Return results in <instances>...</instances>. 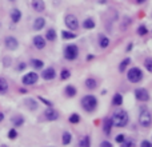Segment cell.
Instances as JSON below:
<instances>
[{"instance_id": "cell-26", "label": "cell", "mask_w": 152, "mask_h": 147, "mask_svg": "<svg viewBox=\"0 0 152 147\" xmlns=\"http://www.w3.org/2000/svg\"><path fill=\"white\" fill-rule=\"evenodd\" d=\"M45 39L49 40V42H55L56 40V31L53 30V28H49L48 31H47V34H45Z\"/></svg>"}, {"instance_id": "cell-41", "label": "cell", "mask_w": 152, "mask_h": 147, "mask_svg": "<svg viewBox=\"0 0 152 147\" xmlns=\"http://www.w3.org/2000/svg\"><path fill=\"white\" fill-rule=\"evenodd\" d=\"M8 66H11V59L8 56H5L4 58V67H8Z\"/></svg>"}, {"instance_id": "cell-18", "label": "cell", "mask_w": 152, "mask_h": 147, "mask_svg": "<svg viewBox=\"0 0 152 147\" xmlns=\"http://www.w3.org/2000/svg\"><path fill=\"white\" fill-rule=\"evenodd\" d=\"M24 103H25V106H27L28 109L31 110V111H35V110H38V102L35 100V99L28 98V99H25V100H24Z\"/></svg>"}, {"instance_id": "cell-22", "label": "cell", "mask_w": 152, "mask_h": 147, "mask_svg": "<svg viewBox=\"0 0 152 147\" xmlns=\"http://www.w3.org/2000/svg\"><path fill=\"white\" fill-rule=\"evenodd\" d=\"M129 64H131V58H125V59H123L120 62V64H119V71H120V72L125 71Z\"/></svg>"}, {"instance_id": "cell-24", "label": "cell", "mask_w": 152, "mask_h": 147, "mask_svg": "<svg viewBox=\"0 0 152 147\" xmlns=\"http://www.w3.org/2000/svg\"><path fill=\"white\" fill-rule=\"evenodd\" d=\"M31 66L32 68H36V70H42L43 67H44V63H43V60L40 59H31Z\"/></svg>"}, {"instance_id": "cell-4", "label": "cell", "mask_w": 152, "mask_h": 147, "mask_svg": "<svg viewBox=\"0 0 152 147\" xmlns=\"http://www.w3.org/2000/svg\"><path fill=\"white\" fill-rule=\"evenodd\" d=\"M139 123L140 126L144 128H148L152 124V115L148 110H142V112L139 114Z\"/></svg>"}, {"instance_id": "cell-7", "label": "cell", "mask_w": 152, "mask_h": 147, "mask_svg": "<svg viewBox=\"0 0 152 147\" xmlns=\"http://www.w3.org/2000/svg\"><path fill=\"white\" fill-rule=\"evenodd\" d=\"M38 80H39V75L36 72H34V71L25 74L24 76L21 78V82H23L24 86H32V84H35Z\"/></svg>"}, {"instance_id": "cell-17", "label": "cell", "mask_w": 152, "mask_h": 147, "mask_svg": "<svg viewBox=\"0 0 152 147\" xmlns=\"http://www.w3.org/2000/svg\"><path fill=\"white\" fill-rule=\"evenodd\" d=\"M64 94H66V96H68V98H73V96L77 94V90H76L75 86H67V87L64 88Z\"/></svg>"}, {"instance_id": "cell-39", "label": "cell", "mask_w": 152, "mask_h": 147, "mask_svg": "<svg viewBox=\"0 0 152 147\" xmlns=\"http://www.w3.org/2000/svg\"><path fill=\"white\" fill-rule=\"evenodd\" d=\"M124 139H125L124 134H119L118 137H116V142H118V143H121V142H124Z\"/></svg>"}, {"instance_id": "cell-44", "label": "cell", "mask_w": 152, "mask_h": 147, "mask_svg": "<svg viewBox=\"0 0 152 147\" xmlns=\"http://www.w3.org/2000/svg\"><path fill=\"white\" fill-rule=\"evenodd\" d=\"M19 92H20V94H27V90H25V88H20Z\"/></svg>"}, {"instance_id": "cell-1", "label": "cell", "mask_w": 152, "mask_h": 147, "mask_svg": "<svg viewBox=\"0 0 152 147\" xmlns=\"http://www.w3.org/2000/svg\"><path fill=\"white\" fill-rule=\"evenodd\" d=\"M112 120H114V126L115 127H125L129 122V116H128V112L124 110H118V111L114 112V116H112Z\"/></svg>"}, {"instance_id": "cell-33", "label": "cell", "mask_w": 152, "mask_h": 147, "mask_svg": "<svg viewBox=\"0 0 152 147\" xmlns=\"http://www.w3.org/2000/svg\"><path fill=\"white\" fill-rule=\"evenodd\" d=\"M147 34H148V30H147V27H145V25H139L138 27V35L139 36H145L147 35Z\"/></svg>"}, {"instance_id": "cell-49", "label": "cell", "mask_w": 152, "mask_h": 147, "mask_svg": "<svg viewBox=\"0 0 152 147\" xmlns=\"http://www.w3.org/2000/svg\"><path fill=\"white\" fill-rule=\"evenodd\" d=\"M10 1H16V0H10Z\"/></svg>"}, {"instance_id": "cell-45", "label": "cell", "mask_w": 152, "mask_h": 147, "mask_svg": "<svg viewBox=\"0 0 152 147\" xmlns=\"http://www.w3.org/2000/svg\"><path fill=\"white\" fill-rule=\"evenodd\" d=\"M132 47H134V44H132V43H129V44H128V47H127V51H131Z\"/></svg>"}, {"instance_id": "cell-5", "label": "cell", "mask_w": 152, "mask_h": 147, "mask_svg": "<svg viewBox=\"0 0 152 147\" xmlns=\"http://www.w3.org/2000/svg\"><path fill=\"white\" fill-rule=\"evenodd\" d=\"M77 55H79V47L76 46V44H68V46H66V48H64V58H66L67 60H75L76 58H77Z\"/></svg>"}, {"instance_id": "cell-9", "label": "cell", "mask_w": 152, "mask_h": 147, "mask_svg": "<svg viewBox=\"0 0 152 147\" xmlns=\"http://www.w3.org/2000/svg\"><path fill=\"white\" fill-rule=\"evenodd\" d=\"M4 44L11 51H15L19 47V42H17V39L14 38V36H7V38L4 39Z\"/></svg>"}, {"instance_id": "cell-14", "label": "cell", "mask_w": 152, "mask_h": 147, "mask_svg": "<svg viewBox=\"0 0 152 147\" xmlns=\"http://www.w3.org/2000/svg\"><path fill=\"white\" fill-rule=\"evenodd\" d=\"M112 127H114V120L112 118H107L103 123V131L105 135H110L111 131H112Z\"/></svg>"}, {"instance_id": "cell-29", "label": "cell", "mask_w": 152, "mask_h": 147, "mask_svg": "<svg viewBox=\"0 0 152 147\" xmlns=\"http://www.w3.org/2000/svg\"><path fill=\"white\" fill-rule=\"evenodd\" d=\"M121 103H123V95L121 94H115L114 98H112V104L114 106H121Z\"/></svg>"}, {"instance_id": "cell-2", "label": "cell", "mask_w": 152, "mask_h": 147, "mask_svg": "<svg viewBox=\"0 0 152 147\" xmlns=\"http://www.w3.org/2000/svg\"><path fill=\"white\" fill-rule=\"evenodd\" d=\"M80 103H81V107L87 112H93L97 107V99L93 95H86V96H83Z\"/></svg>"}, {"instance_id": "cell-35", "label": "cell", "mask_w": 152, "mask_h": 147, "mask_svg": "<svg viewBox=\"0 0 152 147\" xmlns=\"http://www.w3.org/2000/svg\"><path fill=\"white\" fill-rule=\"evenodd\" d=\"M120 147H135V142L132 139H124V142H121Z\"/></svg>"}, {"instance_id": "cell-12", "label": "cell", "mask_w": 152, "mask_h": 147, "mask_svg": "<svg viewBox=\"0 0 152 147\" xmlns=\"http://www.w3.org/2000/svg\"><path fill=\"white\" fill-rule=\"evenodd\" d=\"M10 18L11 20H12V23H19V21L21 20V11L20 10H17V8H12L10 12Z\"/></svg>"}, {"instance_id": "cell-34", "label": "cell", "mask_w": 152, "mask_h": 147, "mask_svg": "<svg viewBox=\"0 0 152 147\" xmlns=\"http://www.w3.org/2000/svg\"><path fill=\"white\" fill-rule=\"evenodd\" d=\"M144 67L147 68V71H148V72H152V58H145Z\"/></svg>"}, {"instance_id": "cell-28", "label": "cell", "mask_w": 152, "mask_h": 147, "mask_svg": "<svg viewBox=\"0 0 152 147\" xmlns=\"http://www.w3.org/2000/svg\"><path fill=\"white\" fill-rule=\"evenodd\" d=\"M79 147H91V138L90 135H86L80 139L79 142Z\"/></svg>"}, {"instance_id": "cell-40", "label": "cell", "mask_w": 152, "mask_h": 147, "mask_svg": "<svg viewBox=\"0 0 152 147\" xmlns=\"http://www.w3.org/2000/svg\"><path fill=\"white\" fill-rule=\"evenodd\" d=\"M140 147H152V143L151 142H148V140H143L142 144H140Z\"/></svg>"}, {"instance_id": "cell-31", "label": "cell", "mask_w": 152, "mask_h": 147, "mask_svg": "<svg viewBox=\"0 0 152 147\" xmlns=\"http://www.w3.org/2000/svg\"><path fill=\"white\" fill-rule=\"evenodd\" d=\"M69 76H71V71L68 68H63L62 72H60V79L62 80H67V79H69Z\"/></svg>"}, {"instance_id": "cell-21", "label": "cell", "mask_w": 152, "mask_h": 147, "mask_svg": "<svg viewBox=\"0 0 152 147\" xmlns=\"http://www.w3.org/2000/svg\"><path fill=\"white\" fill-rule=\"evenodd\" d=\"M86 87L88 88V90H95V88L97 87L96 79H93V78H88V79H86Z\"/></svg>"}, {"instance_id": "cell-16", "label": "cell", "mask_w": 152, "mask_h": 147, "mask_svg": "<svg viewBox=\"0 0 152 147\" xmlns=\"http://www.w3.org/2000/svg\"><path fill=\"white\" fill-rule=\"evenodd\" d=\"M45 25V19L44 18H36L34 21V30L35 31H40Z\"/></svg>"}, {"instance_id": "cell-23", "label": "cell", "mask_w": 152, "mask_h": 147, "mask_svg": "<svg viewBox=\"0 0 152 147\" xmlns=\"http://www.w3.org/2000/svg\"><path fill=\"white\" fill-rule=\"evenodd\" d=\"M8 91V82L4 78H0V95H4Z\"/></svg>"}, {"instance_id": "cell-10", "label": "cell", "mask_w": 152, "mask_h": 147, "mask_svg": "<svg viewBox=\"0 0 152 147\" xmlns=\"http://www.w3.org/2000/svg\"><path fill=\"white\" fill-rule=\"evenodd\" d=\"M44 116H45V119H47V120H49V122H53V120L59 119V112L56 111L55 109L49 107V109H47L44 111Z\"/></svg>"}, {"instance_id": "cell-46", "label": "cell", "mask_w": 152, "mask_h": 147, "mask_svg": "<svg viewBox=\"0 0 152 147\" xmlns=\"http://www.w3.org/2000/svg\"><path fill=\"white\" fill-rule=\"evenodd\" d=\"M93 59V55H87V60L90 62V60H92Z\"/></svg>"}, {"instance_id": "cell-13", "label": "cell", "mask_w": 152, "mask_h": 147, "mask_svg": "<svg viewBox=\"0 0 152 147\" xmlns=\"http://www.w3.org/2000/svg\"><path fill=\"white\" fill-rule=\"evenodd\" d=\"M34 46L36 47L38 49H43L45 47V38H43L42 35H36L34 36Z\"/></svg>"}, {"instance_id": "cell-43", "label": "cell", "mask_w": 152, "mask_h": 147, "mask_svg": "<svg viewBox=\"0 0 152 147\" xmlns=\"http://www.w3.org/2000/svg\"><path fill=\"white\" fill-rule=\"evenodd\" d=\"M3 120H4V114H3L1 111H0V123L3 122Z\"/></svg>"}, {"instance_id": "cell-30", "label": "cell", "mask_w": 152, "mask_h": 147, "mask_svg": "<svg viewBox=\"0 0 152 147\" xmlns=\"http://www.w3.org/2000/svg\"><path fill=\"white\" fill-rule=\"evenodd\" d=\"M62 38L66 39V40H71V39L76 38V34L72 31H62Z\"/></svg>"}, {"instance_id": "cell-15", "label": "cell", "mask_w": 152, "mask_h": 147, "mask_svg": "<svg viewBox=\"0 0 152 147\" xmlns=\"http://www.w3.org/2000/svg\"><path fill=\"white\" fill-rule=\"evenodd\" d=\"M31 5H32V8H34L36 12H43V11L45 10L44 0H32Z\"/></svg>"}, {"instance_id": "cell-48", "label": "cell", "mask_w": 152, "mask_h": 147, "mask_svg": "<svg viewBox=\"0 0 152 147\" xmlns=\"http://www.w3.org/2000/svg\"><path fill=\"white\" fill-rule=\"evenodd\" d=\"M0 147H8V146H7V144H1V146H0Z\"/></svg>"}, {"instance_id": "cell-20", "label": "cell", "mask_w": 152, "mask_h": 147, "mask_svg": "<svg viewBox=\"0 0 152 147\" xmlns=\"http://www.w3.org/2000/svg\"><path fill=\"white\" fill-rule=\"evenodd\" d=\"M99 46H100L101 48H107V47L110 46V39H108V36H105V35L99 36Z\"/></svg>"}, {"instance_id": "cell-32", "label": "cell", "mask_w": 152, "mask_h": 147, "mask_svg": "<svg viewBox=\"0 0 152 147\" xmlns=\"http://www.w3.org/2000/svg\"><path fill=\"white\" fill-rule=\"evenodd\" d=\"M68 122L72 123V124H77V123L80 122V115H79V114H72V115L69 116Z\"/></svg>"}, {"instance_id": "cell-3", "label": "cell", "mask_w": 152, "mask_h": 147, "mask_svg": "<svg viewBox=\"0 0 152 147\" xmlns=\"http://www.w3.org/2000/svg\"><path fill=\"white\" fill-rule=\"evenodd\" d=\"M143 78H144L143 71L140 70L139 67H132L127 72V79L131 82V83H139V82L143 80Z\"/></svg>"}, {"instance_id": "cell-6", "label": "cell", "mask_w": 152, "mask_h": 147, "mask_svg": "<svg viewBox=\"0 0 152 147\" xmlns=\"http://www.w3.org/2000/svg\"><path fill=\"white\" fill-rule=\"evenodd\" d=\"M64 21H66V25L68 27L69 31H76L79 28V20H77V18H76L75 15H72V14L66 15Z\"/></svg>"}, {"instance_id": "cell-47", "label": "cell", "mask_w": 152, "mask_h": 147, "mask_svg": "<svg viewBox=\"0 0 152 147\" xmlns=\"http://www.w3.org/2000/svg\"><path fill=\"white\" fill-rule=\"evenodd\" d=\"M144 1H145V0H138V3H139V4H143Z\"/></svg>"}, {"instance_id": "cell-37", "label": "cell", "mask_w": 152, "mask_h": 147, "mask_svg": "<svg viewBox=\"0 0 152 147\" xmlns=\"http://www.w3.org/2000/svg\"><path fill=\"white\" fill-rule=\"evenodd\" d=\"M39 100H42V103H44L45 106H48V107H52V102H49L48 99H45V98H42V96H39Z\"/></svg>"}, {"instance_id": "cell-36", "label": "cell", "mask_w": 152, "mask_h": 147, "mask_svg": "<svg viewBox=\"0 0 152 147\" xmlns=\"http://www.w3.org/2000/svg\"><path fill=\"white\" fill-rule=\"evenodd\" d=\"M8 138L10 139H16L17 138V131L15 128H11L10 131H8Z\"/></svg>"}, {"instance_id": "cell-50", "label": "cell", "mask_w": 152, "mask_h": 147, "mask_svg": "<svg viewBox=\"0 0 152 147\" xmlns=\"http://www.w3.org/2000/svg\"><path fill=\"white\" fill-rule=\"evenodd\" d=\"M151 143H152V142H151Z\"/></svg>"}, {"instance_id": "cell-19", "label": "cell", "mask_w": 152, "mask_h": 147, "mask_svg": "<svg viewBox=\"0 0 152 147\" xmlns=\"http://www.w3.org/2000/svg\"><path fill=\"white\" fill-rule=\"evenodd\" d=\"M71 140H72V135H71V133L69 131H64L62 135V143L64 144V146H67V144L71 143Z\"/></svg>"}, {"instance_id": "cell-42", "label": "cell", "mask_w": 152, "mask_h": 147, "mask_svg": "<svg viewBox=\"0 0 152 147\" xmlns=\"http://www.w3.org/2000/svg\"><path fill=\"white\" fill-rule=\"evenodd\" d=\"M100 147H112V144H111L108 140H104V142H101Z\"/></svg>"}, {"instance_id": "cell-27", "label": "cell", "mask_w": 152, "mask_h": 147, "mask_svg": "<svg viewBox=\"0 0 152 147\" xmlns=\"http://www.w3.org/2000/svg\"><path fill=\"white\" fill-rule=\"evenodd\" d=\"M12 123H14L15 127H20V126H23V124H24V118H23V116H20V115H16V116H14V118H12Z\"/></svg>"}, {"instance_id": "cell-11", "label": "cell", "mask_w": 152, "mask_h": 147, "mask_svg": "<svg viewBox=\"0 0 152 147\" xmlns=\"http://www.w3.org/2000/svg\"><path fill=\"white\" fill-rule=\"evenodd\" d=\"M55 76H56V71H55V68H52V67L44 68L42 72V78L44 80H52V79H55Z\"/></svg>"}, {"instance_id": "cell-38", "label": "cell", "mask_w": 152, "mask_h": 147, "mask_svg": "<svg viewBox=\"0 0 152 147\" xmlns=\"http://www.w3.org/2000/svg\"><path fill=\"white\" fill-rule=\"evenodd\" d=\"M25 67H27V64H25L24 62H21V63L17 64V68H16V70H17V71H24Z\"/></svg>"}, {"instance_id": "cell-25", "label": "cell", "mask_w": 152, "mask_h": 147, "mask_svg": "<svg viewBox=\"0 0 152 147\" xmlns=\"http://www.w3.org/2000/svg\"><path fill=\"white\" fill-rule=\"evenodd\" d=\"M83 27L86 30H93L95 28V20L92 18H87L86 20L83 21Z\"/></svg>"}, {"instance_id": "cell-8", "label": "cell", "mask_w": 152, "mask_h": 147, "mask_svg": "<svg viewBox=\"0 0 152 147\" xmlns=\"http://www.w3.org/2000/svg\"><path fill=\"white\" fill-rule=\"evenodd\" d=\"M135 98L139 102H148L149 100V94L145 88H136L135 90Z\"/></svg>"}]
</instances>
